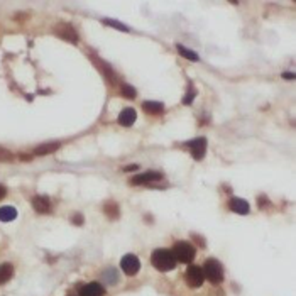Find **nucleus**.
<instances>
[{"label":"nucleus","instance_id":"1","mask_svg":"<svg viewBox=\"0 0 296 296\" xmlns=\"http://www.w3.org/2000/svg\"><path fill=\"white\" fill-rule=\"evenodd\" d=\"M151 262L152 266L161 272H168L175 269L176 266V259L169 249H156L151 256Z\"/></svg>","mask_w":296,"mask_h":296},{"label":"nucleus","instance_id":"2","mask_svg":"<svg viewBox=\"0 0 296 296\" xmlns=\"http://www.w3.org/2000/svg\"><path fill=\"white\" fill-rule=\"evenodd\" d=\"M171 252H173V256H175V259L178 260V262H183V264H189L196 256L195 247H193L189 242H186V240H180V242H176Z\"/></svg>","mask_w":296,"mask_h":296},{"label":"nucleus","instance_id":"3","mask_svg":"<svg viewBox=\"0 0 296 296\" xmlns=\"http://www.w3.org/2000/svg\"><path fill=\"white\" fill-rule=\"evenodd\" d=\"M203 276L212 284H220L223 279V266L217 259H208L203 266Z\"/></svg>","mask_w":296,"mask_h":296},{"label":"nucleus","instance_id":"4","mask_svg":"<svg viewBox=\"0 0 296 296\" xmlns=\"http://www.w3.org/2000/svg\"><path fill=\"white\" fill-rule=\"evenodd\" d=\"M53 31L58 37L63 39V41H68L71 44H76L78 42V34H76V31L73 29L71 24H58V26H54Z\"/></svg>","mask_w":296,"mask_h":296},{"label":"nucleus","instance_id":"5","mask_svg":"<svg viewBox=\"0 0 296 296\" xmlns=\"http://www.w3.org/2000/svg\"><path fill=\"white\" fill-rule=\"evenodd\" d=\"M203 271L198 266H189L186 272H185V281H186L189 288H200L203 284Z\"/></svg>","mask_w":296,"mask_h":296},{"label":"nucleus","instance_id":"6","mask_svg":"<svg viewBox=\"0 0 296 296\" xmlns=\"http://www.w3.org/2000/svg\"><path fill=\"white\" fill-rule=\"evenodd\" d=\"M120 269L125 272L127 276H136L141 269V260L136 258L134 254L124 256L120 260Z\"/></svg>","mask_w":296,"mask_h":296},{"label":"nucleus","instance_id":"7","mask_svg":"<svg viewBox=\"0 0 296 296\" xmlns=\"http://www.w3.org/2000/svg\"><path fill=\"white\" fill-rule=\"evenodd\" d=\"M188 148H189V152H191V156L195 157L196 161L203 159L205 154H207V139H203V137L193 139L188 144Z\"/></svg>","mask_w":296,"mask_h":296},{"label":"nucleus","instance_id":"8","mask_svg":"<svg viewBox=\"0 0 296 296\" xmlns=\"http://www.w3.org/2000/svg\"><path fill=\"white\" fill-rule=\"evenodd\" d=\"M159 180H163V175L159 171H146L142 175L130 178V185H148V183H156Z\"/></svg>","mask_w":296,"mask_h":296},{"label":"nucleus","instance_id":"9","mask_svg":"<svg viewBox=\"0 0 296 296\" xmlns=\"http://www.w3.org/2000/svg\"><path fill=\"white\" fill-rule=\"evenodd\" d=\"M81 296H105V288L100 283H88L81 288Z\"/></svg>","mask_w":296,"mask_h":296},{"label":"nucleus","instance_id":"10","mask_svg":"<svg viewBox=\"0 0 296 296\" xmlns=\"http://www.w3.org/2000/svg\"><path fill=\"white\" fill-rule=\"evenodd\" d=\"M33 207L37 213H49L51 212V201L47 196L37 195L33 198Z\"/></svg>","mask_w":296,"mask_h":296},{"label":"nucleus","instance_id":"11","mask_svg":"<svg viewBox=\"0 0 296 296\" xmlns=\"http://www.w3.org/2000/svg\"><path fill=\"white\" fill-rule=\"evenodd\" d=\"M137 113L134 109H124L120 113H118V124L124 125V127H130V125L136 122Z\"/></svg>","mask_w":296,"mask_h":296},{"label":"nucleus","instance_id":"12","mask_svg":"<svg viewBox=\"0 0 296 296\" xmlns=\"http://www.w3.org/2000/svg\"><path fill=\"white\" fill-rule=\"evenodd\" d=\"M228 207H230L232 212L239 213V215H246V213H249V210H251L249 203L242 198H230V201H228Z\"/></svg>","mask_w":296,"mask_h":296},{"label":"nucleus","instance_id":"13","mask_svg":"<svg viewBox=\"0 0 296 296\" xmlns=\"http://www.w3.org/2000/svg\"><path fill=\"white\" fill-rule=\"evenodd\" d=\"M142 109H144V112L149 113V115H159V113H163L164 105L159 104V102H144Z\"/></svg>","mask_w":296,"mask_h":296},{"label":"nucleus","instance_id":"14","mask_svg":"<svg viewBox=\"0 0 296 296\" xmlns=\"http://www.w3.org/2000/svg\"><path fill=\"white\" fill-rule=\"evenodd\" d=\"M58 148H59V142H46V144L37 146L34 154H37V156H46V154L58 151Z\"/></svg>","mask_w":296,"mask_h":296},{"label":"nucleus","instance_id":"15","mask_svg":"<svg viewBox=\"0 0 296 296\" xmlns=\"http://www.w3.org/2000/svg\"><path fill=\"white\" fill-rule=\"evenodd\" d=\"M12 276H14V266L9 262L2 264L0 266V284H5L7 281H10Z\"/></svg>","mask_w":296,"mask_h":296},{"label":"nucleus","instance_id":"16","mask_svg":"<svg viewBox=\"0 0 296 296\" xmlns=\"http://www.w3.org/2000/svg\"><path fill=\"white\" fill-rule=\"evenodd\" d=\"M17 219V210L14 207H2L0 208V222H12Z\"/></svg>","mask_w":296,"mask_h":296},{"label":"nucleus","instance_id":"17","mask_svg":"<svg viewBox=\"0 0 296 296\" xmlns=\"http://www.w3.org/2000/svg\"><path fill=\"white\" fill-rule=\"evenodd\" d=\"M104 210H105V215L110 217V219H118V215H120V212H118V207H117L115 201H107Z\"/></svg>","mask_w":296,"mask_h":296},{"label":"nucleus","instance_id":"18","mask_svg":"<svg viewBox=\"0 0 296 296\" xmlns=\"http://www.w3.org/2000/svg\"><path fill=\"white\" fill-rule=\"evenodd\" d=\"M178 51H180L181 56L189 59V61H198V54H196L195 51L188 49V47H185V46H181V44H178Z\"/></svg>","mask_w":296,"mask_h":296},{"label":"nucleus","instance_id":"19","mask_svg":"<svg viewBox=\"0 0 296 296\" xmlns=\"http://www.w3.org/2000/svg\"><path fill=\"white\" fill-rule=\"evenodd\" d=\"M104 279H105V281H109L110 284H117V281H118L117 271L112 269V267H109V269L104 272Z\"/></svg>","mask_w":296,"mask_h":296},{"label":"nucleus","instance_id":"20","mask_svg":"<svg viewBox=\"0 0 296 296\" xmlns=\"http://www.w3.org/2000/svg\"><path fill=\"white\" fill-rule=\"evenodd\" d=\"M12 161H14V152L5 148H0V163H12Z\"/></svg>","mask_w":296,"mask_h":296},{"label":"nucleus","instance_id":"21","mask_svg":"<svg viewBox=\"0 0 296 296\" xmlns=\"http://www.w3.org/2000/svg\"><path fill=\"white\" fill-rule=\"evenodd\" d=\"M122 95H124L125 98H136V88H132L130 85H122Z\"/></svg>","mask_w":296,"mask_h":296},{"label":"nucleus","instance_id":"22","mask_svg":"<svg viewBox=\"0 0 296 296\" xmlns=\"http://www.w3.org/2000/svg\"><path fill=\"white\" fill-rule=\"evenodd\" d=\"M104 22H105V24H109V26H112V27H115V29H120V31H129V27H127V26H124V24H120V22L112 21V19H105Z\"/></svg>","mask_w":296,"mask_h":296},{"label":"nucleus","instance_id":"23","mask_svg":"<svg viewBox=\"0 0 296 296\" xmlns=\"http://www.w3.org/2000/svg\"><path fill=\"white\" fill-rule=\"evenodd\" d=\"M193 98H195V90H188V95H186V97H185L183 98V104H191V102H193Z\"/></svg>","mask_w":296,"mask_h":296},{"label":"nucleus","instance_id":"24","mask_svg":"<svg viewBox=\"0 0 296 296\" xmlns=\"http://www.w3.org/2000/svg\"><path fill=\"white\" fill-rule=\"evenodd\" d=\"M73 222L76 223V225H81V223H83V217L80 215V213H76V217L73 219Z\"/></svg>","mask_w":296,"mask_h":296},{"label":"nucleus","instance_id":"25","mask_svg":"<svg viewBox=\"0 0 296 296\" xmlns=\"http://www.w3.org/2000/svg\"><path fill=\"white\" fill-rule=\"evenodd\" d=\"M5 195H7V189H5V186H2V185H0V200H2Z\"/></svg>","mask_w":296,"mask_h":296},{"label":"nucleus","instance_id":"26","mask_svg":"<svg viewBox=\"0 0 296 296\" xmlns=\"http://www.w3.org/2000/svg\"><path fill=\"white\" fill-rule=\"evenodd\" d=\"M283 78H290V80H295V74L293 73H283Z\"/></svg>","mask_w":296,"mask_h":296},{"label":"nucleus","instance_id":"27","mask_svg":"<svg viewBox=\"0 0 296 296\" xmlns=\"http://www.w3.org/2000/svg\"><path fill=\"white\" fill-rule=\"evenodd\" d=\"M125 169H127V171H132V169H137V166H127Z\"/></svg>","mask_w":296,"mask_h":296}]
</instances>
